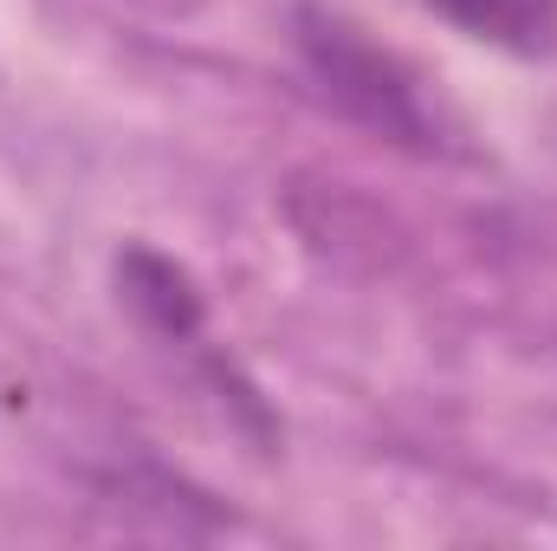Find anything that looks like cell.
<instances>
[{"mask_svg": "<svg viewBox=\"0 0 557 551\" xmlns=\"http://www.w3.org/2000/svg\"><path fill=\"white\" fill-rule=\"evenodd\" d=\"M298 26H305V33H298L305 65H311V78L324 85L331 105H344V111H350L357 124H370L376 137L416 143V149L434 143V118H428V105H421L416 78L403 72V59H389V52L370 46L350 20L318 13V7H305Z\"/></svg>", "mask_w": 557, "mask_h": 551, "instance_id": "1", "label": "cell"}, {"mask_svg": "<svg viewBox=\"0 0 557 551\" xmlns=\"http://www.w3.org/2000/svg\"><path fill=\"white\" fill-rule=\"evenodd\" d=\"M447 26H460L480 46H499L512 59L557 52V0H421Z\"/></svg>", "mask_w": 557, "mask_h": 551, "instance_id": "2", "label": "cell"}, {"mask_svg": "<svg viewBox=\"0 0 557 551\" xmlns=\"http://www.w3.org/2000/svg\"><path fill=\"white\" fill-rule=\"evenodd\" d=\"M124 285H131V305L156 318V331H169V338H195L201 331V298L188 292V279L175 273L169 260L131 254L124 260Z\"/></svg>", "mask_w": 557, "mask_h": 551, "instance_id": "3", "label": "cell"}]
</instances>
